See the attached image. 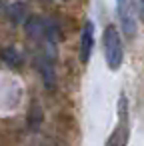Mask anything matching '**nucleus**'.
<instances>
[{
	"instance_id": "f257e3e1",
	"label": "nucleus",
	"mask_w": 144,
	"mask_h": 146,
	"mask_svg": "<svg viewBox=\"0 0 144 146\" xmlns=\"http://www.w3.org/2000/svg\"><path fill=\"white\" fill-rule=\"evenodd\" d=\"M102 48H104V58L106 64L112 72H116L122 66L124 60V46H122V38L120 32L114 24H108L102 32Z\"/></svg>"
},
{
	"instance_id": "f03ea898",
	"label": "nucleus",
	"mask_w": 144,
	"mask_h": 146,
	"mask_svg": "<svg viewBox=\"0 0 144 146\" xmlns=\"http://www.w3.org/2000/svg\"><path fill=\"white\" fill-rule=\"evenodd\" d=\"M116 14H118L120 28L124 30V34L128 38H132L136 34V6H134V2L132 0H118Z\"/></svg>"
},
{
	"instance_id": "7ed1b4c3",
	"label": "nucleus",
	"mask_w": 144,
	"mask_h": 146,
	"mask_svg": "<svg viewBox=\"0 0 144 146\" xmlns=\"http://www.w3.org/2000/svg\"><path fill=\"white\" fill-rule=\"evenodd\" d=\"M92 50H94V24L88 20L82 26V34H80V50H78V56H80V62L82 64H86L90 60Z\"/></svg>"
},
{
	"instance_id": "20e7f679",
	"label": "nucleus",
	"mask_w": 144,
	"mask_h": 146,
	"mask_svg": "<svg viewBox=\"0 0 144 146\" xmlns=\"http://www.w3.org/2000/svg\"><path fill=\"white\" fill-rule=\"evenodd\" d=\"M128 140V126H126V100H120V126L108 140V146H126Z\"/></svg>"
},
{
	"instance_id": "39448f33",
	"label": "nucleus",
	"mask_w": 144,
	"mask_h": 146,
	"mask_svg": "<svg viewBox=\"0 0 144 146\" xmlns=\"http://www.w3.org/2000/svg\"><path fill=\"white\" fill-rule=\"evenodd\" d=\"M40 120H42V110H40L38 104H32L30 106V116H28V126L30 128H38Z\"/></svg>"
},
{
	"instance_id": "423d86ee",
	"label": "nucleus",
	"mask_w": 144,
	"mask_h": 146,
	"mask_svg": "<svg viewBox=\"0 0 144 146\" xmlns=\"http://www.w3.org/2000/svg\"><path fill=\"white\" fill-rule=\"evenodd\" d=\"M2 58L10 64V66H18L20 64V56L12 50V48H6V50H2Z\"/></svg>"
},
{
	"instance_id": "0eeeda50",
	"label": "nucleus",
	"mask_w": 144,
	"mask_h": 146,
	"mask_svg": "<svg viewBox=\"0 0 144 146\" xmlns=\"http://www.w3.org/2000/svg\"><path fill=\"white\" fill-rule=\"evenodd\" d=\"M10 10H12V12H10V18H12L14 22H20V20L24 18V10H26V6H24V4H14Z\"/></svg>"
},
{
	"instance_id": "6e6552de",
	"label": "nucleus",
	"mask_w": 144,
	"mask_h": 146,
	"mask_svg": "<svg viewBox=\"0 0 144 146\" xmlns=\"http://www.w3.org/2000/svg\"><path fill=\"white\" fill-rule=\"evenodd\" d=\"M136 12H138V16H140V20H142V24H144V0H140V2H138Z\"/></svg>"
}]
</instances>
